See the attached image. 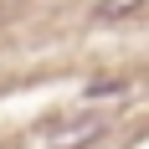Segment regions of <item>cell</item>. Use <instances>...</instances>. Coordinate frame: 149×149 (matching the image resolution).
Wrapping results in <instances>:
<instances>
[{
	"label": "cell",
	"instance_id": "cell-1",
	"mask_svg": "<svg viewBox=\"0 0 149 149\" xmlns=\"http://www.w3.org/2000/svg\"><path fill=\"white\" fill-rule=\"evenodd\" d=\"M103 129H108V123L98 118V113H82V118H67L62 129H52L46 144H52V149H82V144H98Z\"/></svg>",
	"mask_w": 149,
	"mask_h": 149
},
{
	"label": "cell",
	"instance_id": "cell-2",
	"mask_svg": "<svg viewBox=\"0 0 149 149\" xmlns=\"http://www.w3.org/2000/svg\"><path fill=\"white\" fill-rule=\"evenodd\" d=\"M123 93H129V82H123V77H98V82H88V88H82V98H88V103H98V98H123Z\"/></svg>",
	"mask_w": 149,
	"mask_h": 149
},
{
	"label": "cell",
	"instance_id": "cell-3",
	"mask_svg": "<svg viewBox=\"0 0 149 149\" xmlns=\"http://www.w3.org/2000/svg\"><path fill=\"white\" fill-rule=\"evenodd\" d=\"M144 0H98V21H123V15H134Z\"/></svg>",
	"mask_w": 149,
	"mask_h": 149
}]
</instances>
